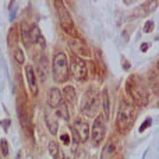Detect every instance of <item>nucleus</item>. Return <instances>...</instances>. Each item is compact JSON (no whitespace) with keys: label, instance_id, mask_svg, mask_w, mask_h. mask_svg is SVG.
<instances>
[{"label":"nucleus","instance_id":"6ab92c4d","mask_svg":"<svg viewBox=\"0 0 159 159\" xmlns=\"http://www.w3.org/2000/svg\"><path fill=\"white\" fill-rule=\"evenodd\" d=\"M14 57H16L17 63H20V64L25 63V55H24L21 48H16V50H14Z\"/></svg>","mask_w":159,"mask_h":159},{"label":"nucleus","instance_id":"f3484780","mask_svg":"<svg viewBox=\"0 0 159 159\" xmlns=\"http://www.w3.org/2000/svg\"><path fill=\"white\" fill-rule=\"evenodd\" d=\"M48 149H49V154L52 155V158H53V159H55L56 157H57V155H59V152L61 151V149H60V147H59V144L56 143L55 140H53V141H50V143H49V145H48Z\"/></svg>","mask_w":159,"mask_h":159},{"label":"nucleus","instance_id":"a211bd4d","mask_svg":"<svg viewBox=\"0 0 159 159\" xmlns=\"http://www.w3.org/2000/svg\"><path fill=\"white\" fill-rule=\"evenodd\" d=\"M57 109V112L55 113L56 116H60V117H63L64 120H69L70 119V116H69V110H67V107H66V105H63L61 103L59 107H56Z\"/></svg>","mask_w":159,"mask_h":159},{"label":"nucleus","instance_id":"2eb2a0df","mask_svg":"<svg viewBox=\"0 0 159 159\" xmlns=\"http://www.w3.org/2000/svg\"><path fill=\"white\" fill-rule=\"evenodd\" d=\"M61 95L66 98V101H69L70 103H74L75 102V98H77V92H75L74 87H71V85H66V87L63 88V93Z\"/></svg>","mask_w":159,"mask_h":159},{"label":"nucleus","instance_id":"7ed1b4c3","mask_svg":"<svg viewBox=\"0 0 159 159\" xmlns=\"http://www.w3.org/2000/svg\"><path fill=\"white\" fill-rule=\"evenodd\" d=\"M133 121H134V109L130 103H123L120 105L117 112V117H116V126L120 133H126L130 130Z\"/></svg>","mask_w":159,"mask_h":159},{"label":"nucleus","instance_id":"393cba45","mask_svg":"<svg viewBox=\"0 0 159 159\" xmlns=\"http://www.w3.org/2000/svg\"><path fill=\"white\" fill-rule=\"evenodd\" d=\"M147 48H148V43L143 45V46H141V50H143V52H145V50H147Z\"/></svg>","mask_w":159,"mask_h":159},{"label":"nucleus","instance_id":"39448f33","mask_svg":"<svg viewBox=\"0 0 159 159\" xmlns=\"http://www.w3.org/2000/svg\"><path fill=\"white\" fill-rule=\"evenodd\" d=\"M57 13H59V21H60V25H61V28H63L64 32L69 34L70 38H78V36H77V30H75V25H74V21H73V18H71V16H70L69 10H67L64 6L59 4Z\"/></svg>","mask_w":159,"mask_h":159},{"label":"nucleus","instance_id":"f03ea898","mask_svg":"<svg viewBox=\"0 0 159 159\" xmlns=\"http://www.w3.org/2000/svg\"><path fill=\"white\" fill-rule=\"evenodd\" d=\"M99 110V92L95 88H89L84 93L81 101V113L84 116H96Z\"/></svg>","mask_w":159,"mask_h":159},{"label":"nucleus","instance_id":"4be33fe9","mask_svg":"<svg viewBox=\"0 0 159 159\" xmlns=\"http://www.w3.org/2000/svg\"><path fill=\"white\" fill-rule=\"evenodd\" d=\"M61 141H63V143L66 144V145H67V144H70V138H69V135H67V134H61Z\"/></svg>","mask_w":159,"mask_h":159},{"label":"nucleus","instance_id":"4468645a","mask_svg":"<svg viewBox=\"0 0 159 159\" xmlns=\"http://www.w3.org/2000/svg\"><path fill=\"white\" fill-rule=\"evenodd\" d=\"M102 107H103V117L106 120V119H109L110 115V101H109L107 88H103V91H102Z\"/></svg>","mask_w":159,"mask_h":159},{"label":"nucleus","instance_id":"dca6fc26","mask_svg":"<svg viewBox=\"0 0 159 159\" xmlns=\"http://www.w3.org/2000/svg\"><path fill=\"white\" fill-rule=\"evenodd\" d=\"M116 152V145L113 143H109L105 145V148L102 149V155H101V159H110L113 158Z\"/></svg>","mask_w":159,"mask_h":159},{"label":"nucleus","instance_id":"1a4fd4ad","mask_svg":"<svg viewBox=\"0 0 159 159\" xmlns=\"http://www.w3.org/2000/svg\"><path fill=\"white\" fill-rule=\"evenodd\" d=\"M69 46L77 56H82V57H89L91 50L87 46L85 42H82L80 38H69Z\"/></svg>","mask_w":159,"mask_h":159},{"label":"nucleus","instance_id":"9b49d317","mask_svg":"<svg viewBox=\"0 0 159 159\" xmlns=\"http://www.w3.org/2000/svg\"><path fill=\"white\" fill-rule=\"evenodd\" d=\"M25 75H27V81H28L30 91L32 92V95H36V93H38V82H36L35 70L32 69V66H31V64L25 66Z\"/></svg>","mask_w":159,"mask_h":159},{"label":"nucleus","instance_id":"9d476101","mask_svg":"<svg viewBox=\"0 0 159 159\" xmlns=\"http://www.w3.org/2000/svg\"><path fill=\"white\" fill-rule=\"evenodd\" d=\"M30 41L32 42V45H35V46L38 48V50H42L45 48V38H43V35H42L38 25H32V27H31Z\"/></svg>","mask_w":159,"mask_h":159},{"label":"nucleus","instance_id":"ddd939ff","mask_svg":"<svg viewBox=\"0 0 159 159\" xmlns=\"http://www.w3.org/2000/svg\"><path fill=\"white\" fill-rule=\"evenodd\" d=\"M45 120H46V126H48V129H49L50 134H53V135L57 134L59 123H57V119H56V115H53V113H50V112H46Z\"/></svg>","mask_w":159,"mask_h":159},{"label":"nucleus","instance_id":"423d86ee","mask_svg":"<svg viewBox=\"0 0 159 159\" xmlns=\"http://www.w3.org/2000/svg\"><path fill=\"white\" fill-rule=\"evenodd\" d=\"M105 117L103 115H99L95 117V120H93V124L92 127H91V137H92V141L93 144H101L102 141H103L105 138V134H106V126H105Z\"/></svg>","mask_w":159,"mask_h":159},{"label":"nucleus","instance_id":"f257e3e1","mask_svg":"<svg viewBox=\"0 0 159 159\" xmlns=\"http://www.w3.org/2000/svg\"><path fill=\"white\" fill-rule=\"evenodd\" d=\"M52 73L53 78L56 82H66L70 75V67H69V59L64 52H57L53 57L52 63Z\"/></svg>","mask_w":159,"mask_h":159},{"label":"nucleus","instance_id":"6e6552de","mask_svg":"<svg viewBox=\"0 0 159 159\" xmlns=\"http://www.w3.org/2000/svg\"><path fill=\"white\" fill-rule=\"evenodd\" d=\"M73 131H74V137L75 141L78 143H85V141L89 138V124L87 123L85 120H75L74 124H73Z\"/></svg>","mask_w":159,"mask_h":159},{"label":"nucleus","instance_id":"20e7f679","mask_svg":"<svg viewBox=\"0 0 159 159\" xmlns=\"http://www.w3.org/2000/svg\"><path fill=\"white\" fill-rule=\"evenodd\" d=\"M126 89H127V92H129V95L133 98V101H134L137 105H145L147 103L145 89L138 84L137 77L129 78V81H127V84H126Z\"/></svg>","mask_w":159,"mask_h":159},{"label":"nucleus","instance_id":"aec40b11","mask_svg":"<svg viewBox=\"0 0 159 159\" xmlns=\"http://www.w3.org/2000/svg\"><path fill=\"white\" fill-rule=\"evenodd\" d=\"M2 152H3V155H4V157H7L8 155V145H7V141L6 140H2Z\"/></svg>","mask_w":159,"mask_h":159},{"label":"nucleus","instance_id":"0eeeda50","mask_svg":"<svg viewBox=\"0 0 159 159\" xmlns=\"http://www.w3.org/2000/svg\"><path fill=\"white\" fill-rule=\"evenodd\" d=\"M71 71L77 81H85L88 75V69L85 60H82L78 56H74L71 60Z\"/></svg>","mask_w":159,"mask_h":159},{"label":"nucleus","instance_id":"b1692460","mask_svg":"<svg viewBox=\"0 0 159 159\" xmlns=\"http://www.w3.org/2000/svg\"><path fill=\"white\" fill-rule=\"evenodd\" d=\"M55 159H66V158H64V154H63V151H60V152H59V155H57V157H56Z\"/></svg>","mask_w":159,"mask_h":159},{"label":"nucleus","instance_id":"412c9836","mask_svg":"<svg viewBox=\"0 0 159 159\" xmlns=\"http://www.w3.org/2000/svg\"><path fill=\"white\" fill-rule=\"evenodd\" d=\"M152 25H154V22L152 21H148L145 24V28H144V32H149V31H152Z\"/></svg>","mask_w":159,"mask_h":159},{"label":"nucleus","instance_id":"5701e85b","mask_svg":"<svg viewBox=\"0 0 159 159\" xmlns=\"http://www.w3.org/2000/svg\"><path fill=\"white\" fill-rule=\"evenodd\" d=\"M149 124H151V119H148V120L145 121V123H143V126H141V129H140V131H143V130H145L147 127L149 126Z\"/></svg>","mask_w":159,"mask_h":159},{"label":"nucleus","instance_id":"f8f14e48","mask_svg":"<svg viewBox=\"0 0 159 159\" xmlns=\"http://www.w3.org/2000/svg\"><path fill=\"white\" fill-rule=\"evenodd\" d=\"M63 102V95H61V91L59 88H50L49 91V105L50 107H59Z\"/></svg>","mask_w":159,"mask_h":159}]
</instances>
